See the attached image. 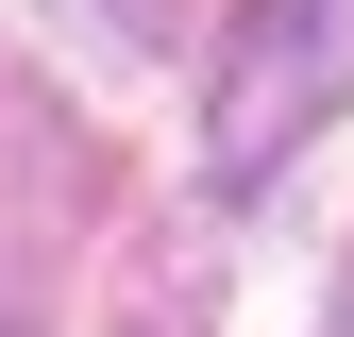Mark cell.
<instances>
[{
	"instance_id": "3957f363",
	"label": "cell",
	"mask_w": 354,
	"mask_h": 337,
	"mask_svg": "<svg viewBox=\"0 0 354 337\" xmlns=\"http://www.w3.org/2000/svg\"><path fill=\"white\" fill-rule=\"evenodd\" d=\"M337 337H354V287H337Z\"/></svg>"
},
{
	"instance_id": "6da1fadb",
	"label": "cell",
	"mask_w": 354,
	"mask_h": 337,
	"mask_svg": "<svg viewBox=\"0 0 354 337\" xmlns=\"http://www.w3.org/2000/svg\"><path fill=\"white\" fill-rule=\"evenodd\" d=\"M354 102V0H236L203 68V168L219 186H270V168Z\"/></svg>"
},
{
	"instance_id": "7a4b0ae2",
	"label": "cell",
	"mask_w": 354,
	"mask_h": 337,
	"mask_svg": "<svg viewBox=\"0 0 354 337\" xmlns=\"http://www.w3.org/2000/svg\"><path fill=\"white\" fill-rule=\"evenodd\" d=\"M84 220H102V135L34 68H0V337H34V304H51Z\"/></svg>"
},
{
	"instance_id": "277c9868",
	"label": "cell",
	"mask_w": 354,
	"mask_h": 337,
	"mask_svg": "<svg viewBox=\"0 0 354 337\" xmlns=\"http://www.w3.org/2000/svg\"><path fill=\"white\" fill-rule=\"evenodd\" d=\"M136 337H152V320H136Z\"/></svg>"
}]
</instances>
